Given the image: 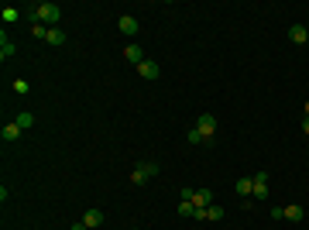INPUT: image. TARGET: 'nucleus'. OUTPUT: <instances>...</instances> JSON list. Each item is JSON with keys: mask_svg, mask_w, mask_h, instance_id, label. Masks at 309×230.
Here are the masks:
<instances>
[{"mask_svg": "<svg viewBox=\"0 0 309 230\" xmlns=\"http://www.w3.org/2000/svg\"><path fill=\"white\" fill-rule=\"evenodd\" d=\"M69 230H90V227H86V224L79 220V224H72V227H69Z\"/></svg>", "mask_w": 309, "mask_h": 230, "instance_id": "nucleus-23", "label": "nucleus"}, {"mask_svg": "<svg viewBox=\"0 0 309 230\" xmlns=\"http://www.w3.org/2000/svg\"><path fill=\"white\" fill-rule=\"evenodd\" d=\"M28 17H31V21H41L45 28H59L62 7H59V3H52V0H45V3H31Z\"/></svg>", "mask_w": 309, "mask_h": 230, "instance_id": "nucleus-1", "label": "nucleus"}, {"mask_svg": "<svg viewBox=\"0 0 309 230\" xmlns=\"http://www.w3.org/2000/svg\"><path fill=\"white\" fill-rule=\"evenodd\" d=\"M192 206H213V193L210 189H196L192 193Z\"/></svg>", "mask_w": 309, "mask_h": 230, "instance_id": "nucleus-10", "label": "nucleus"}, {"mask_svg": "<svg viewBox=\"0 0 309 230\" xmlns=\"http://www.w3.org/2000/svg\"><path fill=\"white\" fill-rule=\"evenodd\" d=\"M196 131L203 134V141H210L216 134V117L213 114H199V120H196Z\"/></svg>", "mask_w": 309, "mask_h": 230, "instance_id": "nucleus-3", "label": "nucleus"}, {"mask_svg": "<svg viewBox=\"0 0 309 230\" xmlns=\"http://www.w3.org/2000/svg\"><path fill=\"white\" fill-rule=\"evenodd\" d=\"M152 175H158V165H154V162H138L134 172H131V182H134V186H145Z\"/></svg>", "mask_w": 309, "mask_h": 230, "instance_id": "nucleus-2", "label": "nucleus"}, {"mask_svg": "<svg viewBox=\"0 0 309 230\" xmlns=\"http://www.w3.org/2000/svg\"><path fill=\"white\" fill-rule=\"evenodd\" d=\"M10 55H14V41H7V34H3V38H0V58L7 62Z\"/></svg>", "mask_w": 309, "mask_h": 230, "instance_id": "nucleus-14", "label": "nucleus"}, {"mask_svg": "<svg viewBox=\"0 0 309 230\" xmlns=\"http://www.w3.org/2000/svg\"><path fill=\"white\" fill-rule=\"evenodd\" d=\"M261 203V200H268V182H254V189H251V203Z\"/></svg>", "mask_w": 309, "mask_h": 230, "instance_id": "nucleus-13", "label": "nucleus"}, {"mask_svg": "<svg viewBox=\"0 0 309 230\" xmlns=\"http://www.w3.org/2000/svg\"><path fill=\"white\" fill-rule=\"evenodd\" d=\"M206 220H223V206H206Z\"/></svg>", "mask_w": 309, "mask_h": 230, "instance_id": "nucleus-19", "label": "nucleus"}, {"mask_svg": "<svg viewBox=\"0 0 309 230\" xmlns=\"http://www.w3.org/2000/svg\"><path fill=\"white\" fill-rule=\"evenodd\" d=\"M0 138H3V141H17V138H21V127H17V124L10 120V124H3V131H0Z\"/></svg>", "mask_w": 309, "mask_h": 230, "instance_id": "nucleus-12", "label": "nucleus"}, {"mask_svg": "<svg viewBox=\"0 0 309 230\" xmlns=\"http://www.w3.org/2000/svg\"><path fill=\"white\" fill-rule=\"evenodd\" d=\"M83 224H86V227H100V224H103V213H100V210H86V213H83Z\"/></svg>", "mask_w": 309, "mask_h": 230, "instance_id": "nucleus-11", "label": "nucleus"}, {"mask_svg": "<svg viewBox=\"0 0 309 230\" xmlns=\"http://www.w3.org/2000/svg\"><path fill=\"white\" fill-rule=\"evenodd\" d=\"M306 117H309V100H306Z\"/></svg>", "mask_w": 309, "mask_h": 230, "instance_id": "nucleus-25", "label": "nucleus"}, {"mask_svg": "<svg viewBox=\"0 0 309 230\" xmlns=\"http://www.w3.org/2000/svg\"><path fill=\"white\" fill-rule=\"evenodd\" d=\"M0 17H3V24H14V21H17L21 14H17L14 7H3V10H0Z\"/></svg>", "mask_w": 309, "mask_h": 230, "instance_id": "nucleus-18", "label": "nucleus"}, {"mask_svg": "<svg viewBox=\"0 0 309 230\" xmlns=\"http://www.w3.org/2000/svg\"><path fill=\"white\" fill-rule=\"evenodd\" d=\"M282 217H285V220H292V224H299V220L306 217V210H303L299 203H292V206H282Z\"/></svg>", "mask_w": 309, "mask_h": 230, "instance_id": "nucleus-8", "label": "nucleus"}, {"mask_svg": "<svg viewBox=\"0 0 309 230\" xmlns=\"http://www.w3.org/2000/svg\"><path fill=\"white\" fill-rule=\"evenodd\" d=\"M48 31L52 28H45L41 21H31V34H34V38H48Z\"/></svg>", "mask_w": 309, "mask_h": 230, "instance_id": "nucleus-17", "label": "nucleus"}, {"mask_svg": "<svg viewBox=\"0 0 309 230\" xmlns=\"http://www.w3.org/2000/svg\"><path fill=\"white\" fill-rule=\"evenodd\" d=\"M117 31L127 34V38H134V34H138V21H134L131 14H124V17H117Z\"/></svg>", "mask_w": 309, "mask_h": 230, "instance_id": "nucleus-5", "label": "nucleus"}, {"mask_svg": "<svg viewBox=\"0 0 309 230\" xmlns=\"http://www.w3.org/2000/svg\"><path fill=\"white\" fill-rule=\"evenodd\" d=\"M124 58H127V62H134V65H141V62H145V52H141V45H138V41H131V45L124 48Z\"/></svg>", "mask_w": 309, "mask_h": 230, "instance_id": "nucleus-7", "label": "nucleus"}, {"mask_svg": "<svg viewBox=\"0 0 309 230\" xmlns=\"http://www.w3.org/2000/svg\"><path fill=\"white\" fill-rule=\"evenodd\" d=\"M14 124H17L21 131H28V127H34V117H31L28 110H24V114H17V120H14Z\"/></svg>", "mask_w": 309, "mask_h": 230, "instance_id": "nucleus-16", "label": "nucleus"}, {"mask_svg": "<svg viewBox=\"0 0 309 230\" xmlns=\"http://www.w3.org/2000/svg\"><path fill=\"white\" fill-rule=\"evenodd\" d=\"M251 189H254V179H251V175H244V179H237V182H234V193H237V196H244V200H251Z\"/></svg>", "mask_w": 309, "mask_h": 230, "instance_id": "nucleus-9", "label": "nucleus"}, {"mask_svg": "<svg viewBox=\"0 0 309 230\" xmlns=\"http://www.w3.org/2000/svg\"><path fill=\"white\" fill-rule=\"evenodd\" d=\"M289 41H292V45H306V41H309V28L292 24V28H289Z\"/></svg>", "mask_w": 309, "mask_h": 230, "instance_id": "nucleus-6", "label": "nucleus"}, {"mask_svg": "<svg viewBox=\"0 0 309 230\" xmlns=\"http://www.w3.org/2000/svg\"><path fill=\"white\" fill-rule=\"evenodd\" d=\"M45 41H48V45H55V48H59V45H65V34H62L59 28H52V31H48V38H45Z\"/></svg>", "mask_w": 309, "mask_h": 230, "instance_id": "nucleus-15", "label": "nucleus"}, {"mask_svg": "<svg viewBox=\"0 0 309 230\" xmlns=\"http://www.w3.org/2000/svg\"><path fill=\"white\" fill-rule=\"evenodd\" d=\"M192 210H196V206H192L189 200H182V203H179V217H192Z\"/></svg>", "mask_w": 309, "mask_h": 230, "instance_id": "nucleus-20", "label": "nucleus"}, {"mask_svg": "<svg viewBox=\"0 0 309 230\" xmlns=\"http://www.w3.org/2000/svg\"><path fill=\"white\" fill-rule=\"evenodd\" d=\"M303 134H309V117H306V120H303Z\"/></svg>", "mask_w": 309, "mask_h": 230, "instance_id": "nucleus-24", "label": "nucleus"}, {"mask_svg": "<svg viewBox=\"0 0 309 230\" xmlns=\"http://www.w3.org/2000/svg\"><path fill=\"white\" fill-rule=\"evenodd\" d=\"M138 76L152 83V79H158V76H161V69H158V62H152V58H145V62L138 65Z\"/></svg>", "mask_w": 309, "mask_h": 230, "instance_id": "nucleus-4", "label": "nucleus"}, {"mask_svg": "<svg viewBox=\"0 0 309 230\" xmlns=\"http://www.w3.org/2000/svg\"><path fill=\"white\" fill-rule=\"evenodd\" d=\"M199 141H203V134H199V131L192 127V131H189V144H199Z\"/></svg>", "mask_w": 309, "mask_h": 230, "instance_id": "nucleus-22", "label": "nucleus"}, {"mask_svg": "<svg viewBox=\"0 0 309 230\" xmlns=\"http://www.w3.org/2000/svg\"><path fill=\"white\" fill-rule=\"evenodd\" d=\"M192 220H206V206H196L192 210Z\"/></svg>", "mask_w": 309, "mask_h": 230, "instance_id": "nucleus-21", "label": "nucleus"}]
</instances>
